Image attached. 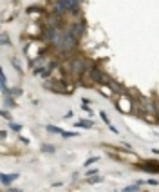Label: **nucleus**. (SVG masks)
<instances>
[{"label": "nucleus", "mask_w": 159, "mask_h": 192, "mask_svg": "<svg viewBox=\"0 0 159 192\" xmlns=\"http://www.w3.org/2000/svg\"><path fill=\"white\" fill-rule=\"evenodd\" d=\"M18 178V174H2V183L4 185H9L11 181H14Z\"/></svg>", "instance_id": "nucleus-1"}, {"label": "nucleus", "mask_w": 159, "mask_h": 192, "mask_svg": "<svg viewBox=\"0 0 159 192\" xmlns=\"http://www.w3.org/2000/svg\"><path fill=\"white\" fill-rule=\"evenodd\" d=\"M94 161H98V158H90V159H87V161H85V167L90 165V163H94Z\"/></svg>", "instance_id": "nucleus-4"}, {"label": "nucleus", "mask_w": 159, "mask_h": 192, "mask_svg": "<svg viewBox=\"0 0 159 192\" xmlns=\"http://www.w3.org/2000/svg\"><path fill=\"white\" fill-rule=\"evenodd\" d=\"M47 130H51V132H58V134H62V132H63V129H60V127H52V125H49Z\"/></svg>", "instance_id": "nucleus-3"}, {"label": "nucleus", "mask_w": 159, "mask_h": 192, "mask_svg": "<svg viewBox=\"0 0 159 192\" xmlns=\"http://www.w3.org/2000/svg\"><path fill=\"white\" fill-rule=\"evenodd\" d=\"M90 125H92V123H90V121L87 120H81V121H76V127H90Z\"/></svg>", "instance_id": "nucleus-2"}]
</instances>
